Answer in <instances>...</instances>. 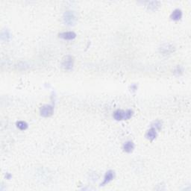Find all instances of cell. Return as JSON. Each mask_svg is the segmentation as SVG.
<instances>
[{"label":"cell","mask_w":191,"mask_h":191,"mask_svg":"<svg viewBox=\"0 0 191 191\" xmlns=\"http://www.w3.org/2000/svg\"><path fill=\"white\" fill-rule=\"evenodd\" d=\"M76 16L72 11H67L64 14V22L67 25H72L76 22Z\"/></svg>","instance_id":"1"},{"label":"cell","mask_w":191,"mask_h":191,"mask_svg":"<svg viewBox=\"0 0 191 191\" xmlns=\"http://www.w3.org/2000/svg\"><path fill=\"white\" fill-rule=\"evenodd\" d=\"M54 112V108L52 105H46L42 106L40 109V115L43 116V117H50V116L52 115Z\"/></svg>","instance_id":"2"},{"label":"cell","mask_w":191,"mask_h":191,"mask_svg":"<svg viewBox=\"0 0 191 191\" xmlns=\"http://www.w3.org/2000/svg\"><path fill=\"white\" fill-rule=\"evenodd\" d=\"M74 60L72 56H67L62 61V67L65 70H71L73 67Z\"/></svg>","instance_id":"3"},{"label":"cell","mask_w":191,"mask_h":191,"mask_svg":"<svg viewBox=\"0 0 191 191\" xmlns=\"http://www.w3.org/2000/svg\"><path fill=\"white\" fill-rule=\"evenodd\" d=\"M76 33H74L73 32H63V33H60V34H59V37L67 40H73L74 38H76Z\"/></svg>","instance_id":"4"},{"label":"cell","mask_w":191,"mask_h":191,"mask_svg":"<svg viewBox=\"0 0 191 191\" xmlns=\"http://www.w3.org/2000/svg\"><path fill=\"white\" fill-rule=\"evenodd\" d=\"M114 118L117 121L126 119V111L122 110H117L114 113Z\"/></svg>","instance_id":"5"},{"label":"cell","mask_w":191,"mask_h":191,"mask_svg":"<svg viewBox=\"0 0 191 191\" xmlns=\"http://www.w3.org/2000/svg\"><path fill=\"white\" fill-rule=\"evenodd\" d=\"M114 178V173L112 171V170H109L107 173H105L104 177V181L102 182V184L101 185H105L107 183H109L110 181H112Z\"/></svg>","instance_id":"6"},{"label":"cell","mask_w":191,"mask_h":191,"mask_svg":"<svg viewBox=\"0 0 191 191\" xmlns=\"http://www.w3.org/2000/svg\"><path fill=\"white\" fill-rule=\"evenodd\" d=\"M182 17V11L179 9H176V10L173 11V13L170 15V18L175 21H178V20H181Z\"/></svg>","instance_id":"7"},{"label":"cell","mask_w":191,"mask_h":191,"mask_svg":"<svg viewBox=\"0 0 191 191\" xmlns=\"http://www.w3.org/2000/svg\"><path fill=\"white\" fill-rule=\"evenodd\" d=\"M146 137L148 140H153L154 139H155V138L157 137V130H155L153 128H151L149 129V131H147L146 134Z\"/></svg>","instance_id":"8"},{"label":"cell","mask_w":191,"mask_h":191,"mask_svg":"<svg viewBox=\"0 0 191 191\" xmlns=\"http://www.w3.org/2000/svg\"><path fill=\"white\" fill-rule=\"evenodd\" d=\"M134 145L133 143V142L131 141H128V142L125 143L124 145H123V150H124L126 152L130 153L134 150Z\"/></svg>","instance_id":"9"},{"label":"cell","mask_w":191,"mask_h":191,"mask_svg":"<svg viewBox=\"0 0 191 191\" xmlns=\"http://www.w3.org/2000/svg\"><path fill=\"white\" fill-rule=\"evenodd\" d=\"M161 51L164 54H169L172 53L173 52V46H170L169 44H165L164 46H163L161 47Z\"/></svg>","instance_id":"10"},{"label":"cell","mask_w":191,"mask_h":191,"mask_svg":"<svg viewBox=\"0 0 191 191\" xmlns=\"http://www.w3.org/2000/svg\"><path fill=\"white\" fill-rule=\"evenodd\" d=\"M17 126L20 130H25L28 128V124L25 122H23V121H20L17 123Z\"/></svg>","instance_id":"11"},{"label":"cell","mask_w":191,"mask_h":191,"mask_svg":"<svg viewBox=\"0 0 191 191\" xmlns=\"http://www.w3.org/2000/svg\"><path fill=\"white\" fill-rule=\"evenodd\" d=\"M161 126H162V125H161V122H160V121H156V122H154V123L152 124V128L154 129L155 130H160V129H161Z\"/></svg>","instance_id":"12"},{"label":"cell","mask_w":191,"mask_h":191,"mask_svg":"<svg viewBox=\"0 0 191 191\" xmlns=\"http://www.w3.org/2000/svg\"><path fill=\"white\" fill-rule=\"evenodd\" d=\"M149 4V8L151 9H156V8H158V4L159 2H148Z\"/></svg>","instance_id":"13"},{"label":"cell","mask_w":191,"mask_h":191,"mask_svg":"<svg viewBox=\"0 0 191 191\" xmlns=\"http://www.w3.org/2000/svg\"><path fill=\"white\" fill-rule=\"evenodd\" d=\"M133 114V111L131 110H128L126 111V119H129L131 117Z\"/></svg>","instance_id":"14"}]
</instances>
